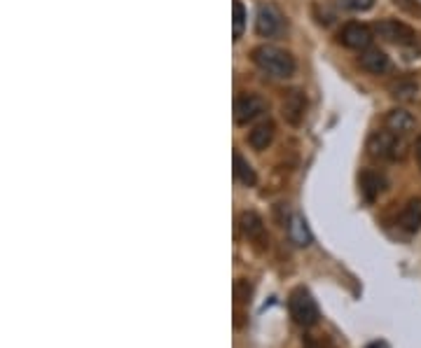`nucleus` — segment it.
Listing matches in <instances>:
<instances>
[{
  "mask_svg": "<svg viewBox=\"0 0 421 348\" xmlns=\"http://www.w3.org/2000/svg\"><path fill=\"white\" fill-rule=\"evenodd\" d=\"M239 227L249 238H263L265 236V222L263 217L258 213H253V210H244L241 215H239Z\"/></svg>",
  "mask_w": 421,
  "mask_h": 348,
  "instance_id": "15",
  "label": "nucleus"
},
{
  "mask_svg": "<svg viewBox=\"0 0 421 348\" xmlns=\"http://www.w3.org/2000/svg\"><path fill=\"white\" fill-rule=\"evenodd\" d=\"M288 234H290V241L295 245H300V248H307L314 241V236H311V229L307 220H304L302 215H293L288 222Z\"/></svg>",
  "mask_w": 421,
  "mask_h": 348,
  "instance_id": "14",
  "label": "nucleus"
},
{
  "mask_svg": "<svg viewBox=\"0 0 421 348\" xmlns=\"http://www.w3.org/2000/svg\"><path fill=\"white\" fill-rule=\"evenodd\" d=\"M267 110V101L258 94H244L234 101V122L237 124H249Z\"/></svg>",
  "mask_w": 421,
  "mask_h": 348,
  "instance_id": "6",
  "label": "nucleus"
},
{
  "mask_svg": "<svg viewBox=\"0 0 421 348\" xmlns=\"http://www.w3.org/2000/svg\"><path fill=\"white\" fill-rule=\"evenodd\" d=\"M360 68L370 72V75H384V72L389 70V56L382 52V49H365V52L360 54Z\"/></svg>",
  "mask_w": 421,
  "mask_h": 348,
  "instance_id": "10",
  "label": "nucleus"
},
{
  "mask_svg": "<svg viewBox=\"0 0 421 348\" xmlns=\"http://www.w3.org/2000/svg\"><path fill=\"white\" fill-rule=\"evenodd\" d=\"M234 178L239 180L241 185L246 187H253L258 183V178H256V171H253V166L246 162V159L239 155V152H234Z\"/></svg>",
  "mask_w": 421,
  "mask_h": 348,
  "instance_id": "17",
  "label": "nucleus"
},
{
  "mask_svg": "<svg viewBox=\"0 0 421 348\" xmlns=\"http://www.w3.org/2000/svg\"><path fill=\"white\" fill-rule=\"evenodd\" d=\"M387 187V178L382 176L379 171H363L360 173V192L367 201H375Z\"/></svg>",
  "mask_w": 421,
  "mask_h": 348,
  "instance_id": "11",
  "label": "nucleus"
},
{
  "mask_svg": "<svg viewBox=\"0 0 421 348\" xmlns=\"http://www.w3.org/2000/svg\"><path fill=\"white\" fill-rule=\"evenodd\" d=\"M415 155H417V164H419V169H421V136H419L417 143H415Z\"/></svg>",
  "mask_w": 421,
  "mask_h": 348,
  "instance_id": "22",
  "label": "nucleus"
},
{
  "mask_svg": "<svg viewBox=\"0 0 421 348\" xmlns=\"http://www.w3.org/2000/svg\"><path fill=\"white\" fill-rule=\"evenodd\" d=\"M234 292H237V299H239V302H246V299H249V295H251L249 283H246V281H239L237 285H234Z\"/></svg>",
  "mask_w": 421,
  "mask_h": 348,
  "instance_id": "21",
  "label": "nucleus"
},
{
  "mask_svg": "<svg viewBox=\"0 0 421 348\" xmlns=\"http://www.w3.org/2000/svg\"><path fill=\"white\" fill-rule=\"evenodd\" d=\"M288 309H290L293 321L297 325H302V328H311V325H316L318 318H321V311H318L316 299L311 297L309 290H304V288H295L293 292H290Z\"/></svg>",
  "mask_w": 421,
  "mask_h": 348,
  "instance_id": "2",
  "label": "nucleus"
},
{
  "mask_svg": "<svg viewBox=\"0 0 421 348\" xmlns=\"http://www.w3.org/2000/svg\"><path fill=\"white\" fill-rule=\"evenodd\" d=\"M375 33L377 38H382L384 42H391V45H415L417 42V33L415 28H410L408 24L398 19H379L375 24Z\"/></svg>",
  "mask_w": 421,
  "mask_h": 348,
  "instance_id": "4",
  "label": "nucleus"
},
{
  "mask_svg": "<svg viewBox=\"0 0 421 348\" xmlns=\"http://www.w3.org/2000/svg\"><path fill=\"white\" fill-rule=\"evenodd\" d=\"M389 94H391V98H396V101H412L419 94V82L403 77V79H398V82L391 84Z\"/></svg>",
  "mask_w": 421,
  "mask_h": 348,
  "instance_id": "16",
  "label": "nucleus"
},
{
  "mask_svg": "<svg viewBox=\"0 0 421 348\" xmlns=\"http://www.w3.org/2000/svg\"><path fill=\"white\" fill-rule=\"evenodd\" d=\"M253 61L260 70H265L267 75L288 79L295 72V59L293 54L286 52L277 45H260L253 49Z\"/></svg>",
  "mask_w": 421,
  "mask_h": 348,
  "instance_id": "1",
  "label": "nucleus"
},
{
  "mask_svg": "<svg viewBox=\"0 0 421 348\" xmlns=\"http://www.w3.org/2000/svg\"><path fill=\"white\" fill-rule=\"evenodd\" d=\"M384 124H387L389 131H394L396 136H408V134L415 131L417 120H415V115H412L410 110H405V108H394V110L387 112Z\"/></svg>",
  "mask_w": 421,
  "mask_h": 348,
  "instance_id": "9",
  "label": "nucleus"
},
{
  "mask_svg": "<svg viewBox=\"0 0 421 348\" xmlns=\"http://www.w3.org/2000/svg\"><path fill=\"white\" fill-rule=\"evenodd\" d=\"M398 10L408 12V14H415V17H421V3L419 0H394Z\"/></svg>",
  "mask_w": 421,
  "mask_h": 348,
  "instance_id": "19",
  "label": "nucleus"
},
{
  "mask_svg": "<svg viewBox=\"0 0 421 348\" xmlns=\"http://www.w3.org/2000/svg\"><path fill=\"white\" fill-rule=\"evenodd\" d=\"M337 38L349 49H370V45H372V31L363 24H346Z\"/></svg>",
  "mask_w": 421,
  "mask_h": 348,
  "instance_id": "8",
  "label": "nucleus"
},
{
  "mask_svg": "<svg viewBox=\"0 0 421 348\" xmlns=\"http://www.w3.org/2000/svg\"><path fill=\"white\" fill-rule=\"evenodd\" d=\"M365 348H389V346L384 344V342H372V344H367Z\"/></svg>",
  "mask_w": 421,
  "mask_h": 348,
  "instance_id": "23",
  "label": "nucleus"
},
{
  "mask_svg": "<svg viewBox=\"0 0 421 348\" xmlns=\"http://www.w3.org/2000/svg\"><path fill=\"white\" fill-rule=\"evenodd\" d=\"M304 115H307V96H304V91L300 89L288 91L281 103V117L290 127H300L304 122Z\"/></svg>",
  "mask_w": 421,
  "mask_h": 348,
  "instance_id": "5",
  "label": "nucleus"
},
{
  "mask_svg": "<svg viewBox=\"0 0 421 348\" xmlns=\"http://www.w3.org/2000/svg\"><path fill=\"white\" fill-rule=\"evenodd\" d=\"M232 12H234V38H241L244 26H246V10H244L241 0H234V3H232Z\"/></svg>",
  "mask_w": 421,
  "mask_h": 348,
  "instance_id": "18",
  "label": "nucleus"
},
{
  "mask_svg": "<svg viewBox=\"0 0 421 348\" xmlns=\"http://www.w3.org/2000/svg\"><path fill=\"white\" fill-rule=\"evenodd\" d=\"M249 145L253 150H258V152H263V150H267L272 145V141H274V122H260L258 127H253L251 129V134H249Z\"/></svg>",
  "mask_w": 421,
  "mask_h": 348,
  "instance_id": "13",
  "label": "nucleus"
},
{
  "mask_svg": "<svg viewBox=\"0 0 421 348\" xmlns=\"http://www.w3.org/2000/svg\"><path fill=\"white\" fill-rule=\"evenodd\" d=\"M346 7L353 12H367L375 7V0H346Z\"/></svg>",
  "mask_w": 421,
  "mask_h": 348,
  "instance_id": "20",
  "label": "nucleus"
},
{
  "mask_svg": "<svg viewBox=\"0 0 421 348\" xmlns=\"http://www.w3.org/2000/svg\"><path fill=\"white\" fill-rule=\"evenodd\" d=\"M398 224H401V229L410 231V234L421 229V199H410L405 204V208L401 210V217H398Z\"/></svg>",
  "mask_w": 421,
  "mask_h": 348,
  "instance_id": "12",
  "label": "nucleus"
},
{
  "mask_svg": "<svg viewBox=\"0 0 421 348\" xmlns=\"http://www.w3.org/2000/svg\"><path fill=\"white\" fill-rule=\"evenodd\" d=\"M367 155L372 159H403L405 157V143L403 136H396L394 131H372L367 138Z\"/></svg>",
  "mask_w": 421,
  "mask_h": 348,
  "instance_id": "3",
  "label": "nucleus"
},
{
  "mask_svg": "<svg viewBox=\"0 0 421 348\" xmlns=\"http://www.w3.org/2000/svg\"><path fill=\"white\" fill-rule=\"evenodd\" d=\"M283 26V17L281 12L274 5H260L258 14H256V33L260 38H272L277 35Z\"/></svg>",
  "mask_w": 421,
  "mask_h": 348,
  "instance_id": "7",
  "label": "nucleus"
}]
</instances>
